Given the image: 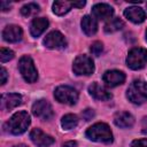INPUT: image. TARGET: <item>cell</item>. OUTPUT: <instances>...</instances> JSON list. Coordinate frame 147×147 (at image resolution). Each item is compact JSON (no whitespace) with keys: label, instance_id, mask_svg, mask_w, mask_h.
I'll return each mask as SVG.
<instances>
[{"label":"cell","instance_id":"4dcf8cb0","mask_svg":"<svg viewBox=\"0 0 147 147\" xmlns=\"http://www.w3.org/2000/svg\"><path fill=\"white\" fill-rule=\"evenodd\" d=\"M1 9L5 11L7 9H9V2H6V1H1Z\"/></svg>","mask_w":147,"mask_h":147},{"label":"cell","instance_id":"ba28073f","mask_svg":"<svg viewBox=\"0 0 147 147\" xmlns=\"http://www.w3.org/2000/svg\"><path fill=\"white\" fill-rule=\"evenodd\" d=\"M32 113H33L34 116H37V117H39L41 119H51L53 117V115H54L51 103L45 99L37 100L33 103Z\"/></svg>","mask_w":147,"mask_h":147},{"label":"cell","instance_id":"7c38bea8","mask_svg":"<svg viewBox=\"0 0 147 147\" xmlns=\"http://www.w3.org/2000/svg\"><path fill=\"white\" fill-rule=\"evenodd\" d=\"M105 84L109 87H115L117 85H121L124 83L125 80V75L124 72L119 71V70H108L103 74L102 77Z\"/></svg>","mask_w":147,"mask_h":147},{"label":"cell","instance_id":"603a6c76","mask_svg":"<svg viewBox=\"0 0 147 147\" xmlns=\"http://www.w3.org/2000/svg\"><path fill=\"white\" fill-rule=\"evenodd\" d=\"M39 11V6L37 3H28V5H24L22 8H21V14L25 17H29V16H32L34 14H37Z\"/></svg>","mask_w":147,"mask_h":147},{"label":"cell","instance_id":"9c48e42d","mask_svg":"<svg viewBox=\"0 0 147 147\" xmlns=\"http://www.w3.org/2000/svg\"><path fill=\"white\" fill-rule=\"evenodd\" d=\"M44 45L47 48L54 49V48H63L67 46V41L64 36L60 31H52L49 32L45 39H44Z\"/></svg>","mask_w":147,"mask_h":147},{"label":"cell","instance_id":"ffe728a7","mask_svg":"<svg viewBox=\"0 0 147 147\" xmlns=\"http://www.w3.org/2000/svg\"><path fill=\"white\" fill-rule=\"evenodd\" d=\"M48 26V20L44 17L34 18L30 26V32L33 37H39Z\"/></svg>","mask_w":147,"mask_h":147},{"label":"cell","instance_id":"4fadbf2b","mask_svg":"<svg viewBox=\"0 0 147 147\" xmlns=\"http://www.w3.org/2000/svg\"><path fill=\"white\" fill-rule=\"evenodd\" d=\"M23 31L18 25L11 24L3 29L2 31V38L8 42H17L22 39Z\"/></svg>","mask_w":147,"mask_h":147},{"label":"cell","instance_id":"83f0119b","mask_svg":"<svg viewBox=\"0 0 147 147\" xmlns=\"http://www.w3.org/2000/svg\"><path fill=\"white\" fill-rule=\"evenodd\" d=\"M141 132L144 134H147V116H145L141 121Z\"/></svg>","mask_w":147,"mask_h":147},{"label":"cell","instance_id":"2e32d148","mask_svg":"<svg viewBox=\"0 0 147 147\" xmlns=\"http://www.w3.org/2000/svg\"><path fill=\"white\" fill-rule=\"evenodd\" d=\"M124 16L129 21H131V22H133L136 24L142 23L145 21V18H146V14H145L144 9L140 8V7H137V6H132V7L126 8L124 10Z\"/></svg>","mask_w":147,"mask_h":147},{"label":"cell","instance_id":"484cf974","mask_svg":"<svg viewBox=\"0 0 147 147\" xmlns=\"http://www.w3.org/2000/svg\"><path fill=\"white\" fill-rule=\"evenodd\" d=\"M94 116V110L93 109H85L83 113H82V117L85 119V121H91L92 117Z\"/></svg>","mask_w":147,"mask_h":147},{"label":"cell","instance_id":"44dd1931","mask_svg":"<svg viewBox=\"0 0 147 147\" xmlns=\"http://www.w3.org/2000/svg\"><path fill=\"white\" fill-rule=\"evenodd\" d=\"M78 124V117L74 114H67L61 119V125L64 130H71Z\"/></svg>","mask_w":147,"mask_h":147},{"label":"cell","instance_id":"1f68e13d","mask_svg":"<svg viewBox=\"0 0 147 147\" xmlns=\"http://www.w3.org/2000/svg\"><path fill=\"white\" fill-rule=\"evenodd\" d=\"M14 147H28V146L24 145V144H20V145H16V146H14Z\"/></svg>","mask_w":147,"mask_h":147},{"label":"cell","instance_id":"cb8c5ba5","mask_svg":"<svg viewBox=\"0 0 147 147\" xmlns=\"http://www.w3.org/2000/svg\"><path fill=\"white\" fill-rule=\"evenodd\" d=\"M13 57H14V52H13L11 49L1 47V49H0V61H1L2 63H5V62L11 60Z\"/></svg>","mask_w":147,"mask_h":147},{"label":"cell","instance_id":"8fae6325","mask_svg":"<svg viewBox=\"0 0 147 147\" xmlns=\"http://www.w3.org/2000/svg\"><path fill=\"white\" fill-rule=\"evenodd\" d=\"M30 139L38 147H48L54 144V138L46 134L40 129H33L30 132Z\"/></svg>","mask_w":147,"mask_h":147},{"label":"cell","instance_id":"7402d4cb","mask_svg":"<svg viewBox=\"0 0 147 147\" xmlns=\"http://www.w3.org/2000/svg\"><path fill=\"white\" fill-rule=\"evenodd\" d=\"M123 26H124V22H123L122 20L115 17V18L109 20V21L106 23V25H105V31H106L107 33H113V32H116V31L121 30Z\"/></svg>","mask_w":147,"mask_h":147},{"label":"cell","instance_id":"7a4b0ae2","mask_svg":"<svg viewBox=\"0 0 147 147\" xmlns=\"http://www.w3.org/2000/svg\"><path fill=\"white\" fill-rule=\"evenodd\" d=\"M86 137L90 140L96 142L110 144L113 141V133L106 123H96L88 127L86 131Z\"/></svg>","mask_w":147,"mask_h":147},{"label":"cell","instance_id":"5b68a950","mask_svg":"<svg viewBox=\"0 0 147 147\" xmlns=\"http://www.w3.org/2000/svg\"><path fill=\"white\" fill-rule=\"evenodd\" d=\"M18 69H20V72H21V75L25 82L34 83L37 80L38 72H37V69L34 67V63L30 56L24 55L21 57V60L18 62Z\"/></svg>","mask_w":147,"mask_h":147},{"label":"cell","instance_id":"d4e9b609","mask_svg":"<svg viewBox=\"0 0 147 147\" xmlns=\"http://www.w3.org/2000/svg\"><path fill=\"white\" fill-rule=\"evenodd\" d=\"M90 51H91V53H92L93 55L99 56V55L102 53V51H103V45H102V42H101V41H94V42L91 45Z\"/></svg>","mask_w":147,"mask_h":147},{"label":"cell","instance_id":"52a82bcc","mask_svg":"<svg viewBox=\"0 0 147 147\" xmlns=\"http://www.w3.org/2000/svg\"><path fill=\"white\" fill-rule=\"evenodd\" d=\"M72 70L76 75H91L94 71V63L87 55H78L72 64Z\"/></svg>","mask_w":147,"mask_h":147},{"label":"cell","instance_id":"277c9868","mask_svg":"<svg viewBox=\"0 0 147 147\" xmlns=\"http://www.w3.org/2000/svg\"><path fill=\"white\" fill-rule=\"evenodd\" d=\"M126 64L133 70L142 69L147 64V49L141 47H133L127 54Z\"/></svg>","mask_w":147,"mask_h":147},{"label":"cell","instance_id":"5bb4252c","mask_svg":"<svg viewBox=\"0 0 147 147\" xmlns=\"http://www.w3.org/2000/svg\"><path fill=\"white\" fill-rule=\"evenodd\" d=\"M22 103V96L18 93H7L1 95V109L10 110Z\"/></svg>","mask_w":147,"mask_h":147},{"label":"cell","instance_id":"d6a6232c","mask_svg":"<svg viewBox=\"0 0 147 147\" xmlns=\"http://www.w3.org/2000/svg\"><path fill=\"white\" fill-rule=\"evenodd\" d=\"M146 40H147V30H146Z\"/></svg>","mask_w":147,"mask_h":147},{"label":"cell","instance_id":"d6986e66","mask_svg":"<svg viewBox=\"0 0 147 147\" xmlns=\"http://www.w3.org/2000/svg\"><path fill=\"white\" fill-rule=\"evenodd\" d=\"M80 25H82V30L84 31V33L86 36H93L98 31V23H96V21L93 17L88 16V15H85L82 18Z\"/></svg>","mask_w":147,"mask_h":147},{"label":"cell","instance_id":"f546056e","mask_svg":"<svg viewBox=\"0 0 147 147\" xmlns=\"http://www.w3.org/2000/svg\"><path fill=\"white\" fill-rule=\"evenodd\" d=\"M62 147H77V142L76 141H68V142H64Z\"/></svg>","mask_w":147,"mask_h":147},{"label":"cell","instance_id":"4316f807","mask_svg":"<svg viewBox=\"0 0 147 147\" xmlns=\"http://www.w3.org/2000/svg\"><path fill=\"white\" fill-rule=\"evenodd\" d=\"M131 147H147V139L134 140V141H132Z\"/></svg>","mask_w":147,"mask_h":147},{"label":"cell","instance_id":"8992f818","mask_svg":"<svg viewBox=\"0 0 147 147\" xmlns=\"http://www.w3.org/2000/svg\"><path fill=\"white\" fill-rule=\"evenodd\" d=\"M54 96L59 102L71 106V105H75L77 102L78 92L74 87H70V86H67V85H62V86H59L55 90Z\"/></svg>","mask_w":147,"mask_h":147},{"label":"cell","instance_id":"f1b7e54d","mask_svg":"<svg viewBox=\"0 0 147 147\" xmlns=\"http://www.w3.org/2000/svg\"><path fill=\"white\" fill-rule=\"evenodd\" d=\"M1 85H3V84H6V82H7V70L5 69V68H1Z\"/></svg>","mask_w":147,"mask_h":147},{"label":"cell","instance_id":"e0dca14e","mask_svg":"<svg viewBox=\"0 0 147 147\" xmlns=\"http://www.w3.org/2000/svg\"><path fill=\"white\" fill-rule=\"evenodd\" d=\"M88 92L95 99V100H100V101H107L109 99H111V93L108 92L103 86H101L98 83H92L88 86Z\"/></svg>","mask_w":147,"mask_h":147},{"label":"cell","instance_id":"3957f363","mask_svg":"<svg viewBox=\"0 0 147 147\" xmlns=\"http://www.w3.org/2000/svg\"><path fill=\"white\" fill-rule=\"evenodd\" d=\"M127 99L137 105H141L147 101V83L141 79L133 80L126 92Z\"/></svg>","mask_w":147,"mask_h":147},{"label":"cell","instance_id":"ac0fdd59","mask_svg":"<svg viewBox=\"0 0 147 147\" xmlns=\"http://www.w3.org/2000/svg\"><path fill=\"white\" fill-rule=\"evenodd\" d=\"M114 123L118 127L126 129V127H131L134 124V118H133V116L131 114H129L126 111H121V113H117L115 115Z\"/></svg>","mask_w":147,"mask_h":147},{"label":"cell","instance_id":"6da1fadb","mask_svg":"<svg viewBox=\"0 0 147 147\" xmlns=\"http://www.w3.org/2000/svg\"><path fill=\"white\" fill-rule=\"evenodd\" d=\"M30 125V116L26 111H17L15 113L9 121H7L3 125V129L6 132L18 136L26 131L28 126Z\"/></svg>","mask_w":147,"mask_h":147},{"label":"cell","instance_id":"9a60e30c","mask_svg":"<svg viewBox=\"0 0 147 147\" xmlns=\"http://www.w3.org/2000/svg\"><path fill=\"white\" fill-rule=\"evenodd\" d=\"M114 14L113 7L107 3H96L92 8V15L98 20H110Z\"/></svg>","mask_w":147,"mask_h":147},{"label":"cell","instance_id":"30bf717a","mask_svg":"<svg viewBox=\"0 0 147 147\" xmlns=\"http://www.w3.org/2000/svg\"><path fill=\"white\" fill-rule=\"evenodd\" d=\"M83 6H85V1H64V0H60V1H55L53 3V11H54V14H56L59 16H62V15L69 13L72 7L80 8Z\"/></svg>","mask_w":147,"mask_h":147}]
</instances>
